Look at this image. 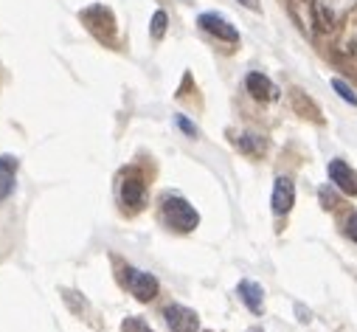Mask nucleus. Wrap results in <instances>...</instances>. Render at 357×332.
<instances>
[{
	"instance_id": "f257e3e1",
	"label": "nucleus",
	"mask_w": 357,
	"mask_h": 332,
	"mask_svg": "<svg viewBox=\"0 0 357 332\" xmlns=\"http://www.w3.org/2000/svg\"><path fill=\"white\" fill-rule=\"evenodd\" d=\"M160 217H163V222H166L172 231H177V234H189V231H195V228L200 225L197 209H195L186 197H181V195H166V197L160 200Z\"/></svg>"
},
{
	"instance_id": "f03ea898",
	"label": "nucleus",
	"mask_w": 357,
	"mask_h": 332,
	"mask_svg": "<svg viewBox=\"0 0 357 332\" xmlns=\"http://www.w3.org/2000/svg\"><path fill=\"white\" fill-rule=\"evenodd\" d=\"M82 20H84V26L91 29L102 43H107V45L116 43V17H113V12L107 6H102V3L87 6L82 12Z\"/></svg>"
},
{
	"instance_id": "7ed1b4c3",
	"label": "nucleus",
	"mask_w": 357,
	"mask_h": 332,
	"mask_svg": "<svg viewBox=\"0 0 357 332\" xmlns=\"http://www.w3.org/2000/svg\"><path fill=\"white\" fill-rule=\"evenodd\" d=\"M163 321L172 332H197L200 329V318L192 307H183V304H169L163 310Z\"/></svg>"
},
{
	"instance_id": "20e7f679",
	"label": "nucleus",
	"mask_w": 357,
	"mask_h": 332,
	"mask_svg": "<svg viewBox=\"0 0 357 332\" xmlns=\"http://www.w3.org/2000/svg\"><path fill=\"white\" fill-rule=\"evenodd\" d=\"M121 203L127 206V209H141L144 206V197H146V186H144V178H141V172H135V169H127L124 172V178H121Z\"/></svg>"
},
{
	"instance_id": "39448f33",
	"label": "nucleus",
	"mask_w": 357,
	"mask_h": 332,
	"mask_svg": "<svg viewBox=\"0 0 357 332\" xmlns=\"http://www.w3.org/2000/svg\"><path fill=\"white\" fill-rule=\"evenodd\" d=\"M127 287L130 293L138 299V301H152L158 296V279L146 271H138V268H127Z\"/></svg>"
},
{
	"instance_id": "423d86ee",
	"label": "nucleus",
	"mask_w": 357,
	"mask_h": 332,
	"mask_svg": "<svg viewBox=\"0 0 357 332\" xmlns=\"http://www.w3.org/2000/svg\"><path fill=\"white\" fill-rule=\"evenodd\" d=\"M197 26L203 29V31H208V34H214L217 40H225V43H239V31L222 17V15H217V12H203L200 17H197Z\"/></svg>"
},
{
	"instance_id": "0eeeda50",
	"label": "nucleus",
	"mask_w": 357,
	"mask_h": 332,
	"mask_svg": "<svg viewBox=\"0 0 357 332\" xmlns=\"http://www.w3.org/2000/svg\"><path fill=\"white\" fill-rule=\"evenodd\" d=\"M329 181H332L343 195H349V197L357 195V172L351 169L346 160H340V158H335V160L329 163Z\"/></svg>"
},
{
	"instance_id": "6e6552de",
	"label": "nucleus",
	"mask_w": 357,
	"mask_h": 332,
	"mask_svg": "<svg viewBox=\"0 0 357 332\" xmlns=\"http://www.w3.org/2000/svg\"><path fill=\"white\" fill-rule=\"evenodd\" d=\"M293 203H296V186H293V181L290 178H276V183H273V195H271V209H273V214H279V217H284L290 209H293Z\"/></svg>"
},
{
	"instance_id": "1a4fd4ad",
	"label": "nucleus",
	"mask_w": 357,
	"mask_h": 332,
	"mask_svg": "<svg viewBox=\"0 0 357 332\" xmlns=\"http://www.w3.org/2000/svg\"><path fill=\"white\" fill-rule=\"evenodd\" d=\"M245 88H248V93H250L253 99H259V102H273V99L279 96V88H276L264 73H259V70H253V73L245 76Z\"/></svg>"
},
{
	"instance_id": "9d476101",
	"label": "nucleus",
	"mask_w": 357,
	"mask_h": 332,
	"mask_svg": "<svg viewBox=\"0 0 357 332\" xmlns=\"http://www.w3.org/2000/svg\"><path fill=\"white\" fill-rule=\"evenodd\" d=\"M236 293H239L242 304H245L253 315H261V310H264V290H261L259 282H253V279H242L239 287H236Z\"/></svg>"
},
{
	"instance_id": "9b49d317",
	"label": "nucleus",
	"mask_w": 357,
	"mask_h": 332,
	"mask_svg": "<svg viewBox=\"0 0 357 332\" xmlns=\"http://www.w3.org/2000/svg\"><path fill=\"white\" fill-rule=\"evenodd\" d=\"M17 166H20V160L15 155H0V203H3L15 192Z\"/></svg>"
},
{
	"instance_id": "f8f14e48",
	"label": "nucleus",
	"mask_w": 357,
	"mask_h": 332,
	"mask_svg": "<svg viewBox=\"0 0 357 332\" xmlns=\"http://www.w3.org/2000/svg\"><path fill=\"white\" fill-rule=\"evenodd\" d=\"M234 141H236V146H239L245 155H250V158H259V155H264V149H267V141H264L261 135H253V133H239Z\"/></svg>"
},
{
	"instance_id": "ddd939ff",
	"label": "nucleus",
	"mask_w": 357,
	"mask_h": 332,
	"mask_svg": "<svg viewBox=\"0 0 357 332\" xmlns=\"http://www.w3.org/2000/svg\"><path fill=\"white\" fill-rule=\"evenodd\" d=\"M293 107H296V113H301L304 119H310V121H318V124H324V116H321V110L312 105V99L310 96H304L298 88L293 91Z\"/></svg>"
},
{
	"instance_id": "4468645a",
	"label": "nucleus",
	"mask_w": 357,
	"mask_h": 332,
	"mask_svg": "<svg viewBox=\"0 0 357 332\" xmlns=\"http://www.w3.org/2000/svg\"><path fill=\"white\" fill-rule=\"evenodd\" d=\"M312 12H315V26H318L321 31H332V29L337 26V15L324 3V0H315Z\"/></svg>"
},
{
	"instance_id": "2eb2a0df",
	"label": "nucleus",
	"mask_w": 357,
	"mask_h": 332,
	"mask_svg": "<svg viewBox=\"0 0 357 332\" xmlns=\"http://www.w3.org/2000/svg\"><path fill=\"white\" fill-rule=\"evenodd\" d=\"M166 26H169V17H166V12H155V15H152V26H149V34H152V40H163V34H166Z\"/></svg>"
},
{
	"instance_id": "dca6fc26",
	"label": "nucleus",
	"mask_w": 357,
	"mask_h": 332,
	"mask_svg": "<svg viewBox=\"0 0 357 332\" xmlns=\"http://www.w3.org/2000/svg\"><path fill=\"white\" fill-rule=\"evenodd\" d=\"M332 88H335V93H337V96H343V99H346L351 107H357V93H354L349 85H346L343 79H332Z\"/></svg>"
},
{
	"instance_id": "f3484780",
	"label": "nucleus",
	"mask_w": 357,
	"mask_h": 332,
	"mask_svg": "<svg viewBox=\"0 0 357 332\" xmlns=\"http://www.w3.org/2000/svg\"><path fill=\"white\" fill-rule=\"evenodd\" d=\"M121 332H155V329H152L144 318H135V315H132V318H124V321H121Z\"/></svg>"
},
{
	"instance_id": "a211bd4d",
	"label": "nucleus",
	"mask_w": 357,
	"mask_h": 332,
	"mask_svg": "<svg viewBox=\"0 0 357 332\" xmlns=\"http://www.w3.org/2000/svg\"><path fill=\"white\" fill-rule=\"evenodd\" d=\"M174 124L181 127V130H183V133H186L189 138H197V127H195V124H192V121H189L186 116H174Z\"/></svg>"
},
{
	"instance_id": "6ab92c4d",
	"label": "nucleus",
	"mask_w": 357,
	"mask_h": 332,
	"mask_svg": "<svg viewBox=\"0 0 357 332\" xmlns=\"http://www.w3.org/2000/svg\"><path fill=\"white\" fill-rule=\"evenodd\" d=\"M343 231H346V236H349L351 242H357V214H349V220H346Z\"/></svg>"
},
{
	"instance_id": "aec40b11",
	"label": "nucleus",
	"mask_w": 357,
	"mask_h": 332,
	"mask_svg": "<svg viewBox=\"0 0 357 332\" xmlns=\"http://www.w3.org/2000/svg\"><path fill=\"white\" fill-rule=\"evenodd\" d=\"M318 195H321V200H324V209H335V197H332L329 189H321Z\"/></svg>"
},
{
	"instance_id": "412c9836",
	"label": "nucleus",
	"mask_w": 357,
	"mask_h": 332,
	"mask_svg": "<svg viewBox=\"0 0 357 332\" xmlns=\"http://www.w3.org/2000/svg\"><path fill=\"white\" fill-rule=\"evenodd\" d=\"M239 6H245V9H250V12H261V3L259 0H236Z\"/></svg>"
},
{
	"instance_id": "4be33fe9",
	"label": "nucleus",
	"mask_w": 357,
	"mask_h": 332,
	"mask_svg": "<svg viewBox=\"0 0 357 332\" xmlns=\"http://www.w3.org/2000/svg\"><path fill=\"white\" fill-rule=\"evenodd\" d=\"M296 312H298V318H301V321H304V324H307V321H310V310H307V307H304V304H296Z\"/></svg>"
},
{
	"instance_id": "5701e85b",
	"label": "nucleus",
	"mask_w": 357,
	"mask_h": 332,
	"mask_svg": "<svg viewBox=\"0 0 357 332\" xmlns=\"http://www.w3.org/2000/svg\"><path fill=\"white\" fill-rule=\"evenodd\" d=\"M250 332H264V329H250Z\"/></svg>"
}]
</instances>
